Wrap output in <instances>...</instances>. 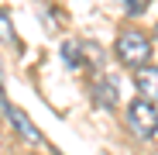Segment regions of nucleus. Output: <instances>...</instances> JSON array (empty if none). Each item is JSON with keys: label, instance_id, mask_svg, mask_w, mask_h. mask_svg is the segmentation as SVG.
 <instances>
[{"label": "nucleus", "instance_id": "f257e3e1", "mask_svg": "<svg viewBox=\"0 0 158 155\" xmlns=\"http://www.w3.org/2000/svg\"><path fill=\"white\" fill-rule=\"evenodd\" d=\"M114 55H117V62L127 66V69H141V66H148V59H151V41H148L144 31L127 28V31H120L117 41H114Z\"/></svg>", "mask_w": 158, "mask_h": 155}, {"label": "nucleus", "instance_id": "f03ea898", "mask_svg": "<svg viewBox=\"0 0 158 155\" xmlns=\"http://www.w3.org/2000/svg\"><path fill=\"white\" fill-rule=\"evenodd\" d=\"M127 127L134 131V138L148 141L158 135V110H155V103L138 97V100H131L127 103Z\"/></svg>", "mask_w": 158, "mask_h": 155}, {"label": "nucleus", "instance_id": "7ed1b4c3", "mask_svg": "<svg viewBox=\"0 0 158 155\" xmlns=\"http://www.w3.org/2000/svg\"><path fill=\"white\" fill-rule=\"evenodd\" d=\"M134 90H138V97L158 103V66H141V69H134Z\"/></svg>", "mask_w": 158, "mask_h": 155}, {"label": "nucleus", "instance_id": "20e7f679", "mask_svg": "<svg viewBox=\"0 0 158 155\" xmlns=\"http://www.w3.org/2000/svg\"><path fill=\"white\" fill-rule=\"evenodd\" d=\"M4 114H7V117H10L14 124H17V131H21L24 138H28V141H38V138H41V135L35 131V127H31V121H28V117H24V114H21L17 107H4Z\"/></svg>", "mask_w": 158, "mask_h": 155}, {"label": "nucleus", "instance_id": "39448f33", "mask_svg": "<svg viewBox=\"0 0 158 155\" xmlns=\"http://www.w3.org/2000/svg\"><path fill=\"white\" fill-rule=\"evenodd\" d=\"M93 97H96L100 107H114V103H117V97H114V80H100L96 90H93Z\"/></svg>", "mask_w": 158, "mask_h": 155}, {"label": "nucleus", "instance_id": "423d86ee", "mask_svg": "<svg viewBox=\"0 0 158 155\" xmlns=\"http://www.w3.org/2000/svg\"><path fill=\"white\" fill-rule=\"evenodd\" d=\"M0 41H14V24L4 11H0Z\"/></svg>", "mask_w": 158, "mask_h": 155}, {"label": "nucleus", "instance_id": "0eeeda50", "mask_svg": "<svg viewBox=\"0 0 158 155\" xmlns=\"http://www.w3.org/2000/svg\"><path fill=\"white\" fill-rule=\"evenodd\" d=\"M124 11L127 14H144L148 11V0H124Z\"/></svg>", "mask_w": 158, "mask_h": 155}]
</instances>
